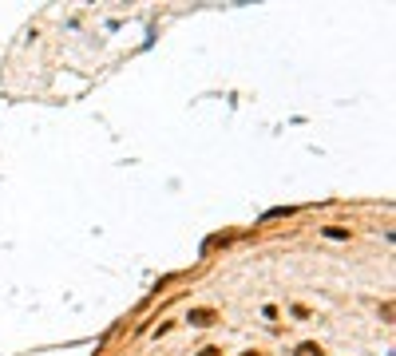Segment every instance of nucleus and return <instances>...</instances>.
<instances>
[{
    "label": "nucleus",
    "instance_id": "3",
    "mask_svg": "<svg viewBox=\"0 0 396 356\" xmlns=\"http://www.w3.org/2000/svg\"><path fill=\"white\" fill-rule=\"evenodd\" d=\"M254 356H258V353H254Z\"/></svg>",
    "mask_w": 396,
    "mask_h": 356
},
{
    "label": "nucleus",
    "instance_id": "2",
    "mask_svg": "<svg viewBox=\"0 0 396 356\" xmlns=\"http://www.w3.org/2000/svg\"><path fill=\"white\" fill-rule=\"evenodd\" d=\"M297 356H321V349H317V345H301V349H297Z\"/></svg>",
    "mask_w": 396,
    "mask_h": 356
},
{
    "label": "nucleus",
    "instance_id": "1",
    "mask_svg": "<svg viewBox=\"0 0 396 356\" xmlns=\"http://www.w3.org/2000/svg\"><path fill=\"white\" fill-rule=\"evenodd\" d=\"M190 321H194V325H210V321H214V313H210V309H194V313H190Z\"/></svg>",
    "mask_w": 396,
    "mask_h": 356
}]
</instances>
